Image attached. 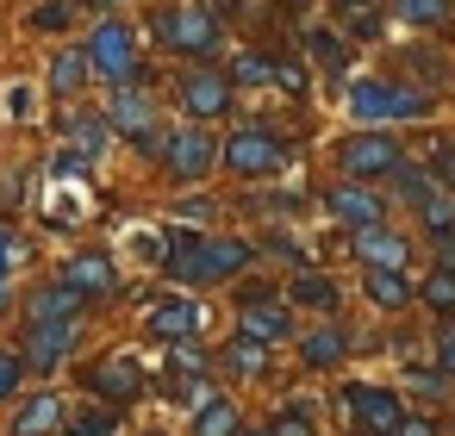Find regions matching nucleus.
Instances as JSON below:
<instances>
[{"label": "nucleus", "mask_w": 455, "mask_h": 436, "mask_svg": "<svg viewBox=\"0 0 455 436\" xmlns=\"http://www.w3.org/2000/svg\"><path fill=\"white\" fill-rule=\"evenodd\" d=\"M243 268H250V243H237V237H194V250L169 262L175 281H200V287H219Z\"/></svg>", "instance_id": "obj_1"}, {"label": "nucleus", "mask_w": 455, "mask_h": 436, "mask_svg": "<svg viewBox=\"0 0 455 436\" xmlns=\"http://www.w3.org/2000/svg\"><path fill=\"white\" fill-rule=\"evenodd\" d=\"M88 75H100L113 88L138 82V44H132V26L125 20H100L94 26V38H88Z\"/></svg>", "instance_id": "obj_2"}, {"label": "nucleus", "mask_w": 455, "mask_h": 436, "mask_svg": "<svg viewBox=\"0 0 455 436\" xmlns=\"http://www.w3.org/2000/svg\"><path fill=\"white\" fill-rule=\"evenodd\" d=\"M349 113L362 125H387V119H424L430 94L418 88H387V82H349Z\"/></svg>", "instance_id": "obj_3"}, {"label": "nucleus", "mask_w": 455, "mask_h": 436, "mask_svg": "<svg viewBox=\"0 0 455 436\" xmlns=\"http://www.w3.org/2000/svg\"><path fill=\"white\" fill-rule=\"evenodd\" d=\"M156 38L181 57H212L219 51V20H212V7H175V13L156 20Z\"/></svg>", "instance_id": "obj_4"}, {"label": "nucleus", "mask_w": 455, "mask_h": 436, "mask_svg": "<svg viewBox=\"0 0 455 436\" xmlns=\"http://www.w3.org/2000/svg\"><path fill=\"white\" fill-rule=\"evenodd\" d=\"M107 125L119 131V138H132L138 150H163V131H156V100L144 94V88H113V107H107Z\"/></svg>", "instance_id": "obj_5"}, {"label": "nucleus", "mask_w": 455, "mask_h": 436, "mask_svg": "<svg viewBox=\"0 0 455 436\" xmlns=\"http://www.w3.org/2000/svg\"><path fill=\"white\" fill-rule=\"evenodd\" d=\"M219 156H225L237 175L256 181V175H275V169H281V138H275L268 125H237V131L219 144Z\"/></svg>", "instance_id": "obj_6"}, {"label": "nucleus", "mask_w": 455, "mask_h": 436, "mask_svg": "<svg viewBox=\"0 0 455 436\" xmlns=\"http://www.w3.org/2000/svg\"><path fill=\"white\" fill-rule=\"evenodd\" d=\"M163 156H169V175H175V181H200V175H212L219 144H212V131L188 125V131H169V138H163Z\"/></svg>", "instance_id": "obj_7"}, {"label": "nucleus", "mask_w": 455, "mask_h": 436, "mask_svg": "<svg viewBox=\"0 0 455 436\" xmlns=\"http://www.w3.org/2000/svg\"><path fill=\"white\" fill-rule=\"evenodd\" d=\"M337 163H343L349 181H374V175H393V169H399V144L380 138V131H355V138L337 150Z\"/></svg>", "instance_id": "obj_8"}, {"label": "nucleus", "mask_w": 455, "mask_h": 436, "mask_svg": "<svg viewBox=\"0 0 455 436\" xmlns=\"http://www.w3.org/2000/svg\"><path fill=\"white\" fill-rule=\"evenodd\" d=\"M343 405L355 411V424H362L368 436H393V430H399V417H405V411H399V399H393L387 386H349V392H343Z\"/></svg>", "instance_id": "obj_9"}, {"label": "nucleus", "mask_w": 455, "mask_h": 436, "mask_svg": "<svg viewBox=\"0 0 455 436\" xmlns=\"http://www.w3.org/2000/svg\"><path fill=\"white\" fill-rule=\"evenodd\" d=\"M181 113H188V119H225V113H231V82L212 75V69H194V75L181 82Z\"/></svg>", "instance_id": "obj_10"}, {"label": "nucleus", "mask_w": 455, "mask_h": 436, "mask_svg": "<svg viewBox=\"0 0 455 436\" xmlns=\"http://www.w3.org/2000/svg\"><path fill=\"white\" fill-rule=\"evenodd\" d=\"M324 206H331V218H337V225H349V231H374V225H380V212H387V200H380L374 187H362V181H343Z\"/></svg>", "instance_id": "obj_11"}, {"label": "nucleus", "mask_w": 455, "mask_h": 436, "mask_svg": "<svg viewBox=\"0 0 455 436\" xmlns=\"http://www.w3.org/2000/svg\"><path fill=\"white\" fill-rule=\"evenodd\" d=\"M63 287H76L82 299H107V293L119 287V268H113V256H107V250L69 256V262H63Z\"/></svg>", "instance_id": "obj_12"}, {"label": "nucleus", "mask_w": 455, "mask_h": 436, "mask_svg": "<svg viewBox=\"0 0 455 436\" xmlns=\"http://www.w3.org/2000/svg\"><path fill=\"white\" fill-rule=\"evenodd\" d=\"M88 386H94L107 405H132V399L144 392V374H138V361H132V355H113V361H100V368L88 374Z\"/></svg>", "instance_id": "obj_13"}, {"label": "nucleus", "mask_w": 455, "mask_h": 436, "mask_svg": "<svg viewBox=\"0 0 455 436\" xmlns=\"http://www.w3.org/2000/svg\"><path fill=\"white\" fill-rule=\"evenodd\" d=\"M76 349V318H57V324H32V343H26V361L32 368H63V355Z\"/></svg>", "instance_id": "obj_14"}, {"label": "nucleus", "mask_w": 455, "mask_h": 436, "mask_svg": "<svg viewBox=\"0 0 455 436\" xmlns=\"http://www.w3.org/2000/svg\"><path fill=\"white\" fill-rule=\"evenodd\" d=\"M150 330H156L163 343H188V337L200 330V305H188L181 293H175V299H156V305H150Z\"/></svg>", "instance_id": "obj_15"}, {"label": "nucleus", "mask_w": 455, "mask_h": 436, "mask_svg": "<svg viewBox=\"0 0 455 436\" xmlns=\"http://www.w3.org/2000/svg\"><path fill=\"white\" fill-rule=\"evenodd\" d=\"M243 337L281 343V337H287V305H275L268 293H250V299H243Z\"/></svg>", "instance_id": "obj_16"}, {"label": "nucleus", "mask_w": 455, "mask_h": 436, "mask_svg": "<svg viewBox=\"0 0 455 436\" xmlns=\"http://www.w3.org/2000/svg\"><path fill=\"white\" fill-rule=\"evenodd\" d=\"M355 256H362L368 268H405L411 250H405V237H393V231L374 225V231H355Z\"/></svg>", "instance_id": "obj_17"}, {"label": "nucleus", "mask_w": 455, "mask_h": 436, "mask_svg": "<svg viewBox=\"0 0 455 436\" xmlns=\"http://www.w3.org/2000/svg\"><path fill=\"white\" fill-rule=\"evenodd\" d=\"M76 312H82V293H76V287H63V281L38 287V293H32V305H26V318H32V324H57V318H76Z\"/></svg>", "instance_id": "obj_18"}, {"label": "nucleus", "mask_w": 455, "mask_h": 436, "mask_svg": "<svg viewBox=\"0 0 455 436\" xmlns=\"http://www.w3.org/2000/svg\"><path fill=\"white\" fill-rule=\"evenodd\" d=\"M343 349H349V337H343L337 324H318V330L299 337V361H306V368H337Z\"/></svg>", "instance_id": "obj_19"}, {"label": "nucleus", "mask_w": 455, "mask_h": 436, "mask_svg": "<svg viewBox=\"0 0 455 436\" xmlns=\"http://www.w3.org/2000/svg\"><path fill=\"white\" fill-rule=\"evenodd\" d=\"M57 424H63V399H57V392H38V399L13 417V436H51Z\"/></svg>", "instance_id": "obj_20"}, {"label": "nucleus", "mask_w": 455, "mask_h": 436, "mask_svg": "<svg viewBox=\"0 0 455 436\" xmlns=\"http://www.w3.org/2000/svg\"><path fill=\"white\" fill-rule=\"evenodd\" d=\"M287 293H293V305H312V312H337V281H331V274H312V268H299Z\"/></svg>", "instance_id": "obj_21"}, {"label": "nucleus", "mask_w": 455, "mask_h": 436, "mask_svg": "<svg viewBox=\"0 0 455 436\" xmlns=\"http://www.w3.org/2000/svg\"><path fill=\"white\" fill-rule=\"evenodd\" d=\"M368 299L387 305V312H399V305L411 299V281H405L399 268H368Z\"/></svg>", "instance_id": "obj_22"}, {"label": "nucleus", "mask_w": 455, "mask_h": 436, "mask_svg": "<svg viewBox=\"0 0 455 436\" xmlns=\"http://www.w3.org/2000/svg\"><path fill=\"white\" fill-rule=\"evenodd\" d=\"M194 436H237V405H231V399H200Z\"/></svg>", "instance_id": "obj_23"}, {"label": "nucleus", "mask_w": 455, "mask_h": 436, "mask_svg": "<svg viewBox=\"0 0 455 436\" xmlns=\"http://www.w3.org/2000/svg\"><path fill=\"white\" fill-rule=\"evenodd\" d=\"M225 368H231V374H243V380H256V374L268 368V343H256V337H237V343L225 349Z\"/></svg>", "instance_id": "obj_24"}, {"label": "nucleus", "mask_w": 455, "mask_h": 436, "mask_svg": "<svg viewBox=\"0 0 455 436\" xmlns=\"http://www.w3.org/2000/svg\"><path fill=\"white\" fill-rule=\"evenodd\" d=\"M231 88H262V82H275V57H262V51H243L237 63H231V75H225Z\"/></svg>", "instance_id": "obj_25"}, {"label": "nucleus", "mask_w": 455, "mask_h": 436, "mask_svg": "<svg viewBox=\"0 0 455 436\" xmlns=\"http://www.w3.org/2000/svg\"><path fill=\"white\" fill-rule=\"evenodd\" d=\"M82 82H88V51H63V57L51 63V88H57V94H76Z\"/></svg>", "instance_id": "obj_26"}, {"label": "nucleus", "mask_w": 455, "mask_h": 436, "mask_svg": "<svg viewBox=\"0 0 455 436\" xmlns=\"http://www.w3.org/2000/svg\"><path fill=\"white\" fill-rule=\"evenodd\" d=\"M418 293H424V305H436V312H455V262H436V274H430Z\"/></svg>", "instance_id": "obj_27"}, {"label": "nucleus", "mask_w": 455, "mask_h": 436, "mask_svg": "<svg viewBox=\"0 0 455 436\" xmlns=\"http://www.w3.org/2000/svg\"><path fill=\"white\" fill-rule=\"evenodd\" d=\"M337 20H343L349 32H362V38H368V32L380 26V0H337Z\"/></svg>", "instance_id": "obj_28"}, {"label": "nucleus", "mask_w": 455, "mask_h": 436, "mask_svg": "<svg viewBox=\"0 0 455 436\" xmlns=\"http://www.w3.org/2000/svg\"><path fill=\"white\" fill-rule=\"evenodd\" d=\"M306 44H312V57L324 63V75H343V69H349V57H343V44H337L331 32H318V26H312V32H306Z\"/></svg>", "instance_id": "obj_29"}, {"label": "nucleus", "mask_w": 455, "mask_h": 436, "mask_svg": "<svg viewBox=\"0 0 455 436\" xmlns=\"http://www.w3.org/2000/svg\"><path fill=\"white\" fill-rule=\"evenodd\" d=\"M399 20L405 26H443L449 20V0H399Z\"/></svg>", "instance_id": "obj_30"}, {"label": "nucleus", "mask_w": 455, "mask_h": 436, "mask_svg": "<svg viewBox=\"0 0 455 436\" xmlns=\"http://www.w3.org/2000/svg\"><path fill=\"white\" fill-rule=\"evenodd\" d=\"M393 181H399V194H405V200H418V206L436 194V175H430V169H405V163H399V169H393Z\"/></svg>", "instance_id": "obj_31"}, {"label": "nucleus", "mask_w": 455, "mask_h": 436, "mask_svg": "<svg viewBox=\"0 0 455 436\" xmlns=\"http://www.w3.org/2000/svg\"><path fill=\"white\" fill-rule=\"evenodd\" d=\"M424 225H430V231H455V194L436 187V194L424 200Z\"/></svg>", "instance_id": "obj_32"}, {"label": "nucleus", "mask_w": 455, "mask_h": 436, "mask_svg": "<svg viewBox=\"0 0 455 436\" xmlns=\"http://www.w3.org/2000/svg\"><path fill=\"white\" fill-rule=\"evenodd\" d=\"M275 436H312V411H306L299 399H287L281 417H275Z\"/></svg>", "instance_id": "obj_33"}, {"label": "nucleus", "mask_w": 455, "mask_h": 436, "mask_svg": "<svg viewBox=\"0 0 455 436\" xmlns=\"http://www.w3.org/2000/svg\"><path fill=\"white\" fill-rule=\"evenodd\" d=\"M69 436H119V417H113V405H107V411H88V417H76V424H69Z\"/></svg>", "instance_id": "obj_34"}, {"label": "nucleus", "mask_w": 455, "mask_h": 436, "mask_svg": "<svg viewBox=\"0 0 455 436\" xmlns=\"http://www.w3.org/2000/svg\"><path fill=\"white\" fill-rule=\"evenodd\" d=\"M69 20H76V7H69V0H44V7L32 13V26H38V32H63Z\"/></svg>", "instance_id": "obj_35"}, {"label": "nucleus", "mask_w": 455, "mask_h": 436, "mask_svg": "<svg viewBox=\"0 0 455 436\" xmlns=\"http://www.w3.org/2000/svg\"><path fill=\"white\" fill-rule=\"evenodd\" d=\"M20 380H26V361H20L13 349H0V399H13V392H20Z\"/></svg>", "instance_id": "obj_36"}, {"label": "nucleus", "mask_w": 455, "mask_h": 436, "mask_svg": "<svg viewBox=\"0 0 455 436\" xmlns=\"http://www.w3.org/2000/svg\"><path fill=\"white\" fill-rule=\"evenodd\" d=\"M169 361H175V374H206V368H212V361L194 349V337H188V343H175V355H169Z\"/></svg>", "instance_id": "obj_37"}, {"label": "nucleus", "mask_w": 455, "mask_h": 436, "mask_svg": "<svg viewBox=\"0 0 455 436\" xmlns=\"http://www.w3.org/2000/svg\"><path fill=\"white\" fill-rule=\"evenodd\" d=\"M436 349H443V368L455 374V318H443V330H436Z\"/></svg>", "instance_id": "obj_38"}, {"label": "nucleus", "mask_w": 455, "mask_h": 436, "mask_svg": "<svg viewBox=\"0 0 455 436\" xmlns=\"http://www.w3.org/2000/svg\"><path fill=\"white\" fill-rule=\"evenodd\" d=\"M13 256H20V243L0 231V287H7V274H13Z\"/></svg>", "instance_id": "obj_39"}, {"label": "nucleus", "mask_w": 455, "mask_h": 436, "mask_svg": "<svg viewBox=\"0 0 455 436\" xmlns=\"http://www.w3.org/2000/svg\"><path fill=\"white\" fill-rule=\"evenodd\" d=\"M275 82H281V88H293V94L306 88V75H299V63H275Z\"/></svg>", "instance_id": "obj_40"}, {"label": "nucleus", "mask_w": 455, "mask_h": 436, "mask_svg": "<svg viewBox=\"0 0 455 436\" xmlns=\"http://www.w3.org/2000/svg\"><path fill=\"white\" fill-rule=\"evenodd\" d=\"M7 113H13V119H32V88H13V94H7Z\"/></svg>", "instance_id": "obj_41"}, {"label": "nucleus", "mask_w": 455, "mask_h": 436, "mask_svg": "<svg viewBox=\"0 0 455 436\" xmlns=\"http://www.w3.org/2000/svg\"><path fill=\"white\" fill-rule=\"evenodd\" d=\"M405 380H411V392H436L443 386V374H430V368H411Z\"/></svg>", "instance_id": "obj_42"}, {"label": "nucleus", "mask_w": 455, "mask_h": 436, "mask_svg": "<svg viewBox=\"0 0 455 436\" xmlns=\"http://www.w3.org/2000/svg\"><path fill=\"white\" fill-rule=\"evenodd\" d=\"M393 436H436V424H430V417H399Z\"/></svg>", "instance_id": "obj_43"}, {"label": "nucleus", "mask_w": 455, "mask_h": 436, "mask_svg": "<svg viewBox=\"0 0 455 436\" xmlns=\"http://www.w3.org/2000/svg\"><path fill=\"white\" fill-rule=\"evenodd\" d=\"M181 218H188V225H200V218H212V200H181Z\"/></svg>", "instance_id": "obj_44"}, {"label": "nucleus", "mask_w": 455, "mask_h": 436, "mask_svg": "<svg viewBox=\"0 0 455 436\" xmlns=\"http://www.w3.org/2000/svg\"><path fill=\"white\" fill-rule=\"evenodd\" d=\"M250 436H275V430H250Z\"/></svg>", "instance_id": "obj_45"}]
</instances>
